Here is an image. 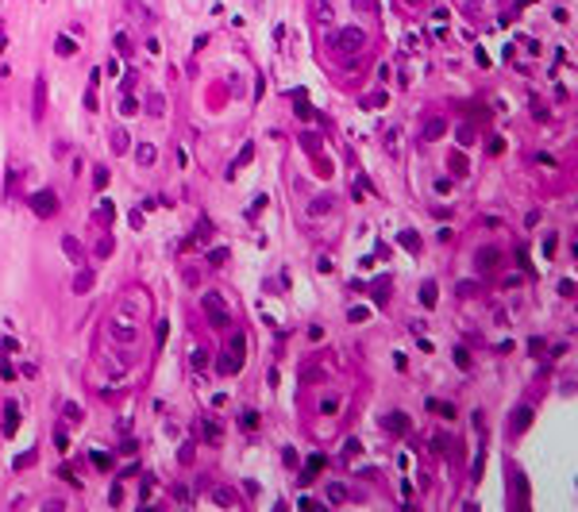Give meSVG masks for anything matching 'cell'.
Wrapping results in <instances>:
<instances>
[{"label": "cell", "mask_w": 578, "mask_h": 512, "mask_svg": "<svg viewBox=\"0 0 578 512\" xmlns=\"http://www.w3.org/2000/svg\"><path fill=\"white\" fill-rule=\"evenodd\" d=\"M243 351H247V339L235 331V335H231V343H228V355H220L216 370H220V373H239V370H243Z\"/></svg>", "instance_id": "obj_1"}, {"label": "cell", "mask_w": 578, "mask_h": 512, "mask_svg": "<svg viewBox=\"0 0 578 512\" xmlns=\"http://www.w3.org/2000/svg\"><path fill=\"white\" fill-rule=\"evenodd\" d=\"M31 212H35L39 220H50L54 212H58V193H50V189L35 193V197H31Z\"/></svg>", "instance_id": "obj_2"}, {"label": "cell", "mask_w": 578, "mask_h": 512, "mask_svg": "<svg viewBox=\"0 0 578 512\" xmlns=\"http://www.w3.org/2000/svg\"><path fill=\"white\" fill-rule=\"evenodd\" d=\"M335 46H339V50H347V54H359L362 46H366V35H362L359 27H343L339 35H335Z\"/></svg>", "instance_id": "obj_3"}, {"label": "cell", "mask_w": 578, "mask_h": 512, "mask_svg": "<svg viewBox=\"0 0 578 512\" xmlns=\"http://www.w3.org/2000/svg\"><path fill=\"white\" fill-rule=\"evenodd\" d=\"M204 312H208V320H212V328H228V308L220 304V293H208L204 297Z\"/></svg>", "instance_id": "obj_4"}, {"label": "cell", "mask_w": 578, "mask_h": 512, "mask_svg": "<svg viewBox=\"0 0 578 512\" xmlns=\"http://www.w3.org/2000/svg\"><path fill=\"white\" fill-rule=\"evenodd\" d=\"M93 285H96V270H93V266H81L77 278H73V293L81 297V293H89Z\"/></svg>", "instance_id": "obj_5"}, {"label": "cell", "mask_w": 578, "mask_h": 512, "mask_svg": "<svg viewBox=\"0 0 578 512\" xmlns=\"http://www.w3.org/2000/svg\"><path fill=\"white\" fill-rule=\"evenodd\" d=\"M382 427L389 435H405V432H409V416H405V412H389V416L382 420Z\"/></svg>", "instance_id": "obj_6"}, {"label": "cell", "mask_w": 578, "mask_h": 512, "mask_svg": "<svg viewBox=\"0 0 578 512\" xmlns=\"http://www.w3.org/2000/svg\"><path fill=\"white\" fill-rule=\"evenodd\" d=\"M154 158H158L154 143H139V147H135V162H139V166H154Z\"/></svg>", "instance_id": "obj_7"}, {"label": "cell", "mask_w": 578, "mask_h": 512, "mask_svg": "<svg viewBox=\"0 0 578 512\" xmlns=\"http://www.w3.org/2000/svg\"><path fill=\"white\" fill-rule=\"evenodd\" d=\"M324 470V454H312L308 459V466H305V474H301V486H312V477Z\"/></svg>", "instance_id": "obj_8"}, {"label": "cell", "mask_w": 578, "mask_h": 512, "mask_svg": "<svg viewBox=\"0 0 578 512\" xmlns=\"http://www.w3.org/2000/svg\"><path fill=\"white\" fill-rule=\"evenodd\" d=\"M19 427V408H16V400H8V405H4V432H16Z\"/></svg>", "instance_id": "obj_9"}, {"label": "cell", "mask_w": 578, "mask_h": 512, "mask_svg": "<svg viewBox=\"0 0 578 512\" xmlns=\"http://www.w3.org/2000/svg\"><path fill=\"white\" fill-rule=\"evenodd\" d=\"M528 420H532V408H528V405H524V408H517V412H513V432L520 435V432L528 427Z\"/></svg>", "instance_id": "obj_10"}, {"label": "cell", "mask_w": 578, "mask_h": 512, "mask_svg": "<svg viewBox=\"0 0 578 512\" xmlns=\"http://www.w3.org/2000/svg\"><path fill=\"white\" fill-rule=\"evenodd\" d=\"M54 50H58L62 58H73V54H77V43H73L70 35H58V43H54Z\"/></svg>", "instance_id": "obj_11"}, {"label": "cell", "mask_w": 578, "mask_h": 512, "mask_svg": "<svg viewBox=\"0 0 578 512\" xmlns=\"http://www.w3.org/2000/svg\"><path fill=\"white\" fill-rule=\"evenodd\" d=\"M112 339H116V343H135V328H127V324H112Z\"/></svg>", "instance_id": "obj_12"}, {"label": "cell", "mask_w": 578, "mask_h": 512, "mask_svg": "<svg viewBox=\"0 0 578 512\" xmlns=\"http://www.w3.org/2000/svg\"><path fill=\"white\" fill-rule=\"evenodd\" d=\"M251 158H254V143H247V147H243V150H239V158H235V162H231V170H228V177H235V170H239V166H247V162H251Z\"/></svg>", "instance_id": "obj_13"}, {"label": "cell", "mask_w": 578, "mask_h": 512, "mask_svg": "<svg viewBox=\"0 0 578 512\" xmlns=\"http://www.w3.org/2000/svg\"><path fill=\"white\" fill-rule=\"evenodd\" d=\"M421 304L424 308H436V281H424L421 285Z\"/></svg>", "instance_id": "obj_14"}, {"label": "cell", "mask_w": 578, "mask_h": 512, "mask_svg": "<svg viewBox=\"0 0 578 512\" xmlns=\"http://www.w3.org/2000/svg\"><path fill=\"white\" fill-rule=\"evenodd\" d=\"M443 131H447V123H443V120H428V127H424L421 139H424V143H432L436 135H443Z\"/></svg>", "instance_id": "obj_15"}, {"label": "cell", "mask_w": 578, "mask_h": 512, "mask_svg": "<svg viewBox=\"0 0 578 512\" xmlns=\"http://www.w3.org/2000/svg\"><path fill=\"white\" fill-rule=\"evenodd\" d=\"M397 243H401L405 251H412V254L421 251V239H416V231H401V235H397Z\"/></svg>", "instance_id": "obj_16"}, {"label": "cell", "mask_w": 578, "mask_h": 512, "mask_svg": "<svg viewBox=\"0 0 578 512\" xmlns=\"http://www.w3.org/2000/svg\"><path fill=\"white\" fill-rule=\"evenodd\" d=\"M147 112H150V116H162V112H166V100H162V93H150V96H147Z\"/></svg>", "instance_id": "obj_17"}, {"label": "cell", "mask_w": 578, "mask_h": 512, "mask_svg": "<svg viewBox=\"0 0 578 512\" xmlns=\"http://www.w3.org/2000/svg\"><path fill=\"white\" fill-rule=\"evenodd\" d=\"M62 251L70 254V258H73V262H81V254H85V251H81V243H77V239H70V235H66V239H62Z\"/></svg>", "instance_id": "obj_18"}, {"label": "cell", "mask_w": 578, "mask_h": 512, "mask_svg": "<svg viewBox=\"0 0 578 512\" xmlns=\"http://www.w3.org/2000/svg\"><path fill=\"white\" fill-rule=\"evenodd\" d=\"M428 412H439L443 420H455V405H439V400H428Z\"/></svg>", "instance_id": "obj_19"}, {"label": "cell", "mask_w": 578, "mask_h": 512, "mask_svg": "<svg viewBox=\"0 0 578 512\" xmlns=\"http://www.w3.org/2000/svg\"><path fill=\"white\" fill-rule=\"evenodd\" d=\"M493 262H497V251H493V247H482V251H478V266H482V270H490Z\"/></svg>", "instance_id": "obj_20"}, {"label": "cell", "mask_w": 578, "mask_h": 512, "mask_svg": "<svg viewBox=\"0 0 578 512\" xmlns=\"http://www.w3.org/2000/svg\"><path fill=\"white\" fill-rule=\"evenodd\" d=\"M43 104H46V81L39 77V85H35V116H43Z\"/></svg>", "instance_id": "obj_21"}, {"label": "cell", "mask_w": 578, "mask_h": 512, "mask_svg": "<svg viewBox=\"0 0 578 512\" xmlns=\"http://www.w3.org/2000/svg\"><path fill=\"white\" fill-rule=\"evenodd\" d=\"M108 181H112V174H108L104 166H96V170H93V185H96V189H108Z\"/></svg>", "instance_id": "obj_22"}, {"label": "cell", "mask_w": 578, "mask_h": 512, "mask_svg": "<svg viewBox=\"0 0 578 512\" xmlns=\"http://www.w3.org/2000/svg\"><path fill=\"white\" fill-rule=\"evenodd\" d=\"M127 143H132V139H127L123 131H112V150H116V154H127Z\"/></svg>", "instance_id": "obj_23"}, {"label": "cell", "mask_w": 578, "mask_h": 512, "mask_svg": "<svg viewBox=\"0 0 578 512\" xmlns=\"http://www.w3.org/2000/svg\"><path fill=\"white\" fill-rule=\"evenodd\" d=\"M62 416L70 420V424H77V420L85 416V412H81V405H70V400H66V408H62Z\"/></svg>", "instance_id": "obj_24"}, {"label": "cell", "mask_w": 578, "mask_h": 512, "mask_svg": "<svg viewBox=\"0 0 578 512\" xmlns=\"http://www.w3.org/2000/svg\"><path fill=\"white\" fill-rule=\"evenodd\" d=\"M93 254H96V258H108V254H112V239H108V235H104V239H96Z\"/></svg>", "instance_id": "obj_25"}, {"label": "cell", "mask_w": 578, "mask_h": 512, "mask_svg": "<svg viewBox=\"0 0 578 512\" xmlns=\"http://www.w3.org/2000/svg\"><path fill=\"white\" fill-rule=\"evenodd\" d=\"M208 262H212V266H224V262H228V247H212V251H208Z\"/></svg>", "instance_id": "obj_26"}, {"label": "cell", "mask_w": 578, "mask_h": 512, "mask_svg": "<svg viewBox=\"0 0 578 512\" xmlns=\"http://www.w3.org/2000/svg\"><path fill=\"white\" fill-rule=\"evenodd\" d=\"M89 459H93V466H100V470H108V466H112V454H104L100 447H96V451L89 454Z\"/></svg>", "instance_id": "obj_27"}, {"label": "cell", "mask_w": 578, "mask_h": 512, "mask_svg": "<svg viewBox=\"0 0 578 512\" xmlns=\"http://www.w3.org/2000/svg\"><path fill=\"white\" fill-rule=\"evenodd\" d=\"M127 12H135V16H143V19H147V23H150V19H154V12H150V8H143L139 0H127Z\"/></svg>", "instance_id": "obj_28"}, {"label": "cell", "mask_w": 578, "mask_h": 512, "mask_svg": "<svg viewBox=\"0 0 578 512\" xmlns=\"http://www.w3.org/2000/svg\"><path fill=\"white\" fill-rule=\"evenodd\" d=\"M0 378H16V370H12V362H8V351H0Z\"/></svg>", "instance_id": "obj_29"}, {"label": "cell", "mask_w": 578, "mask_h": 512, "mask_svg": "<svg viewBox=\"0 0 578 512\" xmlns=\"http://www.w3.org/2000/svg\"><path fill=\"white\" fill-rule=\"evenodd\" d=\"M293 96H297V116L301 120H312V108L305 104V93H293Z\"/></svg>", "instance_id": "obj_30"}, {"label": "cell", "mask_w": 578, "mask_h": 512, "mask_svg": "<svg viewBox=\"0 0 578 512\" xmlns=\"http://www.w3.org/2000/svg\"><path fill=\"white\" fill-rule=\"evenodd\" d=\"M204 439H208V443L220 439V424H216V420H204Z\"/></svg>", "instance_id": "obj_31"}, {"label": "cell", "mask_w": 578, "mask_h": 512, "mask_svg": "<svg viewBox=\"0 0 578 512\" xmlns=\"http://www.w3.org/2000/svg\"><path fill=\"white\" fill-rule=\"evenodd\" d=\"M328 204H332V200H328V197H320V200H312V204H308V212H312V216H324V212H328Z\"/></svg>", "instance_id": "obj_32"}, {"label": "cell", "mask_w": 578, "mask_h": 512, "mask_svg": "<svg viewBox=\"0 0 578 512\" xmlns=\"http://www.w3.org/2000/svg\"><path fill=\"white\" fill-rule=\"evenodd\" d=\"M189 362H193V370H204V366H208V355H204V351H193Z\"/></svg>", "instance_id": "obj_33"}, {"label": "cell", "mask_w": 578, "mask_h": 512, "mask_svg": "<svg viewBox=\"0 0 578 512\" xmlns=\"http://www.w3.org/2000/svg\"><path fill=\"white\" fill-rule=\"evenodd\" d=\"M239 424H243L247 432H254V427H258V412H243V416H239Z\"/></svg>", "instance_id": "obj_34"}, {"label": "cell", "mask_w": 578, "mask_h": 512, "mask_svg": "<svg viewBox=\"0 0 578 512\" xmlns=\"http://www.w3.org/2000/svg\"><path fill=\"white\" fill-rule=\"evenodd\" d=\"M366 316H370L366 308H351V312H347V320H351V324H362V320H366Z\"/></svg>", "instance_id": "obj_35"}, {"label": "cell", "mask_w": 578, "mask_h": 512, "mask_svg": "<svg viewBox=\"0 0 578 512\" xmlns=\"http://www.w3.org/2000/svg\"><path fill=\"white\" fill-rule=\"evenodd\" d=\"M120 112H123V116H132V112H139V104H135L132 96H123V104H120Z\"/></svg>", "instance_id": "obj_36"}, {"label": "cell", "mask_w": 578, "mask_h": 512, "mask_svg": "<svg viewBox=\"0 0 578 512\" xmlns=\"http://www.w3.org/2000/svg\"><path fill=\"white\" fill-rule=\"evenodd\" d=\"M100 220H112V200H100V208H96Z\"/></svg>", "instance_id": "obj_37"}, {"label": "cell", "mask_w": 578, "mask_h": 512, "mask_svg": "<svg viewBox=\"0 0 578 512\" xmlns=\"http://www.w3.org/2000/svg\"><path fill=\"white\" fill-rule=\"evenodd\" d=\"M281 462H285V466H297V451H293V447H285V451H281Z\"/></svg>", "instance_id": "obj_38"}, {"label": "cell", "mask_w": 578, "mask_h": 512, "mask_svg": "<svg viewBox=\"0 0 578 512\" xmlns=\"http://www.w3.org/2000/svg\"><path fill=\"white\" fill-rule=\"evenodd\" d=\"M478 293V285H474V281H463V285H459V297H474Z\"/></svg>", "instance_id": "obj_39"}, {"label": "cell", "mask_w": 578, "mask_h": 512, "mask_svg": "<svg viewBox=\"0 0 578 512\" xmlns=\"http://www.w3.org/2000/svg\"><path fill=\"white\" fill-rule=\"evenodd\" d=\"M455 362H459V370H470V358H466V351H455Z\"/></svg>", "instance_id": "obj_40"}, {"label": "cell", "mask_w": 578, "mask_h": 512, "mask_svg": "<svg viewBox=\"0 0 578 512\" xmlns=\"http://www.w3.org/2000/svg\"><path fill=\"white\" fill-rule=\"evenodd\" d=\"M127 46H132V43H127V35H116V50H120V54H132Z\"/></svg>", "instance_id": "obj_41"}, {"label": "cell", "mask_w": 578, "mask_h": 512, "mask_svg": "<svg viewBox=\"0 0 578 512\" xmlns=\"http://www.w3.org/2000/svg\"><path fill=\"white\" fill-rule=\"evenodd\" d=\"M328 501L339 504V501H343V489H339V486H332V489H328Z\"/></svg>", "instance_id": "obj_42"}, {"label": "cell", "mask_w": 578, "mask_h": 512, "mask_svg": "<svg viewBox=\"0 0 578 512\" xmlns=\"http://www.w3.org/2000/svg\"><path fill=\"white\" fill-rule=\"evenodd\" d=\"M154 335H158V343H166V335H170V324L162 320V324H158V331H154Z\"/></svg>", "instance_id": "obj_43"}, {"label": "cell", "mask_w": 578, "mask_h": 512, "mask_svg": "<svg viewBox=\"0 0 578 512\" xmlns=\"http://www.w3.org/2000/svg\"><path fill=\"white\" fill-rule=\"evenodd\" d=\"M385 150H389V154L397 150V131H389V135H385Z\"/></svg>", "instance_id": "obj_44"}, {"label": "cell", "mask_w": 578, "mask_h": 512, "mask_svg": "<svg viewBox=\"0 0 578 512\" xmlns=\"http://www.w3.org/2000/svg\"><path fill=\"white\" fill-rule=\"evenodd\" d=\"M343 451H347V454H359L362 447H359V439H347V443H343Z\"/></svg>", "instance_id": "obj_45"}, {"label": "cell", "mask_w": 578, "mask_h": 512, "mask_svg": "<svg viewBox=\"0 0 578 512\" xmlns=\"http://www.w3.org/2000/svg\"><path fill=\"white\" fill-rule=\"evenodd\" d=\"M355 8H359V12H374L378 4H374V0H355Z\"/></svg>", "instance_id": "obj_46"}, {"label": "cell", "mask_w": 578, "mask_h": 512, "mask_svg": "<svg viewBox=\"0 0 578 512\" xmlns=\"http://www.w3.org/2000/svg\"><path fill=\"white\" fill-rule=\"evenodd\" d=\"M459 139H463V147H470V139H474V131H470V127H459Z\"/></svg>", "instance_id": "obj_47"}, {"label": "cell", "mask_w": 578, "mask_h": 512, "mask_svg": "<svg viewBox=\"0 0 578 512\" xmlns=\"http://www.w3.org/2000/svg\"><path fill=\"white\" fill-rule=\"evenodd\" d=\"M559 293L563 297H574V281H559Z\"/></svg>", "instance_id": "obj_48"}, {"label": "cell", "mask_w": 578, "mask_h": 512, "mask_svg": "<svg viewBox=\"0 0 578 512\" xmlns=\"http://www.w3.org/2000/svg\"><path fill=\"white\" fill-rule=\"evenodd\" d=\"M212 497H216L220 504H231V501H235V497H231V493H224V489H216V493H212Z\"/></svg>", "instance_id": "obj_49"}, {"label": "cell", "mask_w": 578, "mask_h": 512, "mask_svg": "<svg viewBox=\"0 0 578 512\" xmlns=\"http://www.w3.org/2000/svg\"><path fill=\"white\" fill-rule=\"evenodd\" d=\"M177 459H181V462H193V443H185V447H181V454H177Z\"/></svg>", "instance_id": "obj_50"}, {"label": "cell", "mask_w": 578, "mask_h": 512, "mask_svg": "<svg viewBox=\"0 0 578 512\" xmlns=\"http://www.w3.org/2000/svg\"><path fill=\"white\" fill-rule=\"evenodd\" d=\"M174 497H177V501L185 504V501H189V489H185V486H174Z\"/></svg>", "instance_id": "obj_51"}, {"label": "cell", "mask_w": 578, "mask_h": 512, "mask_svg": "<svg viewBox=\"0 0 578 512\" xmlns=\"http://www.w3.org/2000/svg\"><path fill=\"white\" fill-rule=\"evenodd\" d=\"M409 4H416V0H409Z\"/></svg>", "instance_id": "obj_52"}]
</instances>
